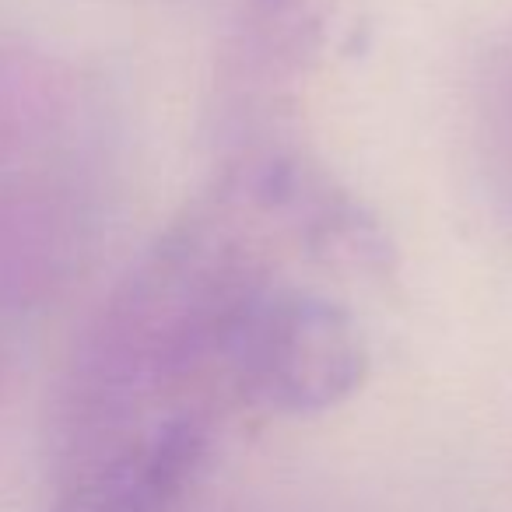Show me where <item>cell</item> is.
I'll use <instances>...</instances> for the list:
<instances>
[{"mask_svg": "<svg viewBox=\"0 0 512 512\" xmlns=\"http://www.w3.org/2000/svg\"><path fill=\"white\" fill-rule=\"evenodd\" d=\"M369 376V344L341 299L285 278L242 320L228 358L232 400L285 418L334 411Z\"/></svg>", "mask_w": 512, "mask_h": 512, "instance_id": "6da1fadb", "label": "cell"}, {"mask_svg": "<svg viewBox=\"0 0 512 512\" xmlns=\"http://www.w3.org/2000/svg\"><path fill=\"white\" fill-rule=\"evenodd\" d=\"M323 4L327 0H242L218 67V113L232 155L260 148V137L288 113L323 46Z\"/></svg>", "mask_w": 512, "mask_h": 512, "instance_id": "7a4b0ae2", "label": "cell"}, {"mask_svg": "<svg viewBox=\"0 0 512 512\" xmlns=\"http://www.w3.org/2000/svg\"><path fill=\"white\" fill-rule=\"evenodd\" d=\"M207 449V414L162 418L95 467L53 512H169Z\"/></svg>", "mask_w": 512, "mask_h": 512, "instance_id": "3957f363", "label": "cell"}, {"mask_svg": "<svg viewBox=\"0 0 512 512\" xmlns=\"http://www.w3.org/2000/svg\"><path fill=\"white\" fill-rule=\"evenodd\" d=\"M474 169L491 214L512 228V36L491 50L477 78Z\"/></svg>", "mask_w": 512, "mask_h": 512, "instance_id": "277c9868", "label": "cell"}]
</instances>
